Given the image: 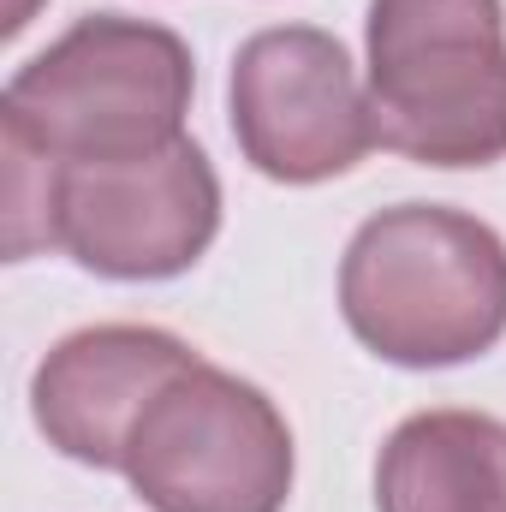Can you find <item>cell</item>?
I'll list each match as a JSON object with an SVG mask.
<instances>
[{
	"mask_svg": "<svg viewBox=\"0 0 506 512\" xmlns=\"http://www.w3.org/2000/svg\"><path fill=\"white\" fill-rule=\"evenodd\" d=\"M191 84V48L167 24L96 12L12 72L0 131L24 137L60 167L131 161L179 143Z\"/></svg>",
	"mask_w": 506,
	"mask_h": 512,
	"instance_id": "7a4b0ae2",
	"label": "cell"
},
{
	"mask_svg": "<svg viewBox=\"0 0 506 512\" xmlns=\"http://www.w3.org/2000/svg\"><path fill=\"white\" fill-rule=\"evenodd\" d=\"M376 137L423 167H489L506 155L501 0H370Z\"/></svg>",
	"mask_w": 506,
	"mask_h": 512,
	"instance_id": "3957f363",
	"label": "cell"
},
{
	"mask_svg": "<svg viewBox=\"0 0 506 512\" xmlns=\"http://www.w3.org/2000/svg\"><path fill=\"white\" fill-rule=\"evenodd\" d=\"M126 477L155 512H280L292 495V429L262 387L197 358L143 411Z\"/></svg>",
	"mask_w": 506,
	"mask_h": 512,
	"instance_id": "277c9868",
	"label": "cell"
},
{
	"mask_svg": "<svg viewBox=\"0 0 506 512\" xmlns=\"http://www.w3.org/2000/svg\"><path fill=\"white\" fill-rule=\"evenodd\" d=\"M381 512H506V423L489 411H417L376 465Z\"/></svg>",
	"mask_w": 506,
	"mask_h": 512,
	"instance_id": "ba28073f",
	"label": "cell"
},
{
	"mask_svg": "<svg viewBox=\"0 0 506 512\" xmlns=\"http://www.w3.org/2000/svg\"><path fill=\"white\" fill-rule=\"evenodd\" d=\"M340 310L387 364L447 370L483 358L506 334V239L441 203L381 209L346 245Z\"/></svg>",
	"mask_w": 506,
	"mask_h": 512,
	"instance_id": "6da1fadb",
	"label": "cell"
},
{
	"mask_svg": "<svg viewBox=\"0 0 506 512\" xmlns=\"http://www.w3.org/2000/svg\"><path fill=\"white\" fill-rule=\"evenodd\" d=\"M221 233V179L179 137L155 155L84 161L54 179V245L108 280L185 274Z\"/></svg>",
	"mask_w": 506,
	"mask_h": 512,
	"instance_id": "8992f818",
	"label": "cell"
},
{
	"mask_svg": "<svg viewBox=\"0 0 506 512\" xmlns=\"http://www.w3.org/2000/svg\"><path fill=\"white\" fill-rule=\"evenodd\" d=\"M233 137L256 173L316 185L376 149V108L340 36L310 24L256 30L233 60Z\"/></svg>",
	"mask_w": 506,
	"mask_h": 512,
	"instance_id": "5b68a950",
	"label": "cell"
},
{
	"mask_svg": "<svg viewBox=\"0 0 506 512\" xmlns=\"http://www.w3.org/2000/svg\"><path fill=\"white\" fill-rule=\"evenodd\" d=\"M191 364L197 352L161 328H137V322L78 328L36 364L30 382L36 429L48 435V447H60L78 465L126 471V447L143 411Z\"/></svg>",
	"mask_w": 506,
	"mask_h": 512,
	"instance_id": "52a82bcc",
	"label": "cell"
}]
</instances>
